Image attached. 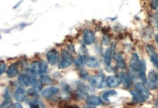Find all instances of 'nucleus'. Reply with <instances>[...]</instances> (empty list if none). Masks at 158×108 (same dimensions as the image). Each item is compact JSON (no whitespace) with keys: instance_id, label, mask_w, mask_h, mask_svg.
<instances>
[{"instance_id":"obj_1","label":"nucleus","mask_w":158,"mask_h":108,"mask_svg":"<svg viewBox=\"0 0 158 108\" xmlns=\"http://www.w3.org/2000/svg\"><path fill=\"white\" fill-rule=\"evenodd\" d=\"M61 54L62 60L58 65V67L60 69H64L70 66L73 61V58L70 54L66 50H62Z\"/></svg>"},{"instance_id":"obj_2","label":"nucleus","mask_w":158,"mask_h":108,"mask_svg":"<svg viewBox=\"0 0 158 108\" xmlns=\"http://www.w3.org/2000/svg\"><path fill=\"white\" fill-rule=\"evenodd\" d=\"M148 87L152 90L158 88V74L155 70H151L148 75Z\"/></svg>"},{"instance_id":"obj_3","label":"nucleus","mask_w":158,"mask_h":108,"mask_svg":"<svg viewBox=\"0 0 158 108\" xmlns=\"http://www.w3.org/2000/svg\"><path fill=\"white\" fill-rule=\"evenodd\" d=\"M46 58L48 63L51 65L57 64L59 60V54L58 51L55 49L49 50L46 54Z\"/></svg>"},{"instance_id":"obj_4","label":"nucleus","mask_w":158,"mask_h":108,"mask_svg":"<svg viewBox=\"0 0 158 108\" xmlns=\"http://www.w3.org/2000/svg\"><path fill=\"white\" fill-rule=\"evenodd\" d=\"M146 50L148 53V55L149 56L152 62L158 69V55L155 49L152 46L148 45L146 46Z\"/></svg>"},{"instance_id":"obj_5","label":"nucleus","mask_w":158,"mask_h":108,"mask_svg":"<svg viewBox=\"0 0 158 108\" xmlns=\"http://www.w3.org/2000/svg\"><path fill=\"white\" fill-rule=\"evenodd\" d=\"M104 80V76L102 75H97L90 79L91 84L97 88H104L105 87Z\"/></svg>"},{"instance_id":"obj_6","label":"nucleus","mask_w":158,"mask_h":108,"mask_svg":"<svg viewBox=\"0 0 158 108\" xmlns=\"http://www.w3.org/2000/svg\"><path fill=\"white\" fill-rule=\"evenodd\" d=\"M135 87L137 91H138L145 99L149 98L150 93L149 91L143 83L137 82L135 84Z\"/></svg>"},{"instance_id":"obj_7","label":"nucleus","mask_w":158,"mask_h":108,"mask_svg":"<svg viewBox=\"0 0 158 108\" xmlns=\"http://www.w3.org/2000/svg\"><path fill=\"white\" fill-rule=\"evenodd\" d=\"M141 63L139 56L137 53H134L130 61V66L135 72H138L140 70Z\"/></svg>"},{"instance_id":"obj_8","label":"nucleus","mask_w":158,"mask_h":108,"mask_svg":"<svg viewBox=\"0 0 158 108\" xmlns=\"http://www.w3.org/2000/svg\"><path fill=\"white\" fill-rule=\"evenodd\" d=\"M121 77L118 76H111L107 78L106 84L110 88H115L120 84Z\"/></svg>"},{"instance_id":"obj_9","label":"nucleus","mask_w":158,"mask_h":108,"mask_svg":"<svg viewBox=\"0 0 158 108\" xmlns=\"http://www.w3.org/2000/svg\"><path fill=\"white\" fill-rule=\"evenodd\" d=\"M32 80L33 79L30 75L25 73L20 74L18 77V81L19 82V83L22 86H29L30 85H31Z\"/></svg>"},{"instance_id":"obj_10","label":"nucleus","mask_w":158,"mask_h":108,"mask_svg":"<svg viewBox=\"0 0 158 108\" xmlns=\"http://www.w3.org/2000/svg\"><path fill=\"white\" fill-rule=\"evenodd\" d=\"M83 39L85 43L88 45L92 44L95 40V37L93 33L90 30H85L83 33Z\"/></svg>"},{"instance_id":"obj_11","label":"nucleus","mask_w":158,"mask_h":108,"mask_svg":"<svg viewBox=\"0 0 158 108\" xmlns=\"http://www.w3.org/2000/svg\"><path fill=\"white\" fill-rule=\"evenodd\" d=\"M59 91V89L56 87H49L41 91V95L44 98H50L53 95L57 94Z\"/></svg>"},{"instance_id":"obj_12","label":"nucleus","mask_w":158,"mask_h":108,"mask_svg":"<svg viewBox=\"0 0 158 108\" xmlns=\"http://www.w3.org/2000/svg\"><path fill=\"white\" fill-rule=\"evenodd\" d=\"M14 97L18 102H23L26 98V91L22 88H18L14 93Z\"/></svg>"},{"instance_id":"obj_13","label":"nucleus","mask_w":158,"mask_h":108,"mask_svg":"<svg viewBox=\"0 0 158 108\" xmlns=\"http://www.w3.org/2000/svg\"><path fill=\"white\" fill-rule=\"evenodd\" d=\"M84 63L88 66L91 68H97L99 66V63L97 59L94 58H86L83 56Z\"/></svg>"},{"instance_id":"obj_14","label":"nucleus","mask_w":158,"mask_h":108,"mask_svg":"<svg viewBox=\"0 0 158 108\" xmlns=\"http://www.w3.org/2000/svg\"><path fill=\"white\" fill-rule=\"evenodd\" d=\"M7 75L9 78H13L18 75V69L17 63L11 65L7 71Z\"/></svg>"},{"instance_id":"obj_15","label":"nucleus","mask_w":158,"mask_h":108,"mask_svg":"<svg viewBox=\"0 0 158 108\" xmlns=\"http://www.w3.org/2000/svg\"><path fill=\"white\" fill-rule=\"evenodd\" d=\"M146 71V63L144 61H142L141 63L140 67V70H139V76H140V78L141 81L144 83H147Z\"/></svg>"},{"instance_id":"obj_16","label":"nucleus","mask_w":158,"mask_h":108,"mask_svg":"<svg viewBox=\"0 0 158 108\" xmlns=\"http://www.w3.org/2000/svg\"><path fill=\"white\" fill-rule=\"evenodd\" d=\"M87 103L90 105H95V106L101 105L103 104L102 100L95 96H89L87 99Z\"/></svg>"},{"instance_id":"obj_17","label":"nucleus","mask_w":158,"mask_h":108,"mask_svg":"<svg viewBox=\"0 0 158 108\" xmlns=\"http://www.w3.org/2000/svg\"><path fill=\"white\" fill-rule=\"evenodd\" d=\"M130 93L132 96V99L137 103H142L144 101L145 99L141 95L138 91H130Z\"/></svg>"},{"instance_id":"obj_18","label":"nucleus","mask_w":158,"mask_h":108,"mask_svg":"<svg viewBox=\"0 0 158 108\" xmlns=\"http://www.w3.org/2000/svg\"><path fill=\"white\" fill-rule=\"evenodd\" d=\"M117 92L114 91V90H111V91H108L104 92L102 95V98L104 100H105L106 102H109V98L111 96H116L117 95Z\"/></svg>"},{"instance_id":"obj_19","label":"nucleus","mask_w":158,"mask_h":108,"mask_svg":"<svg viewBox=\"0 0 158 108\" xmlns=\"http://www.w3.org/2000/svg\"><path fill=\"white\" fill-rule=\"evenodd\" d=\"M33 89H34L37 91H40L42 89V82L41 80L33 79L32 82V84Z\"/></svg>"},{"instance_id":"obj_20","label":"nucleus","mask_w":158,"mask_h":108,"mask_svg":"<svg viewBox=\"0 0 158 108\" xmlns=\"http://www.w3.org/2000/svg\"><path fill=\"white\" fill-rule=\"evenodd\" d=\"M111 54H112V49L111 48H108L106 50L105 53V63L106 65L109 66L111 63Z\"/></svg>"},{"instance_id":"obj_21","label":"nucleus","mask_w":158,"mask_h":108,"mask_svg":"<svg viewBox=\"0 0 158 108\" xmlns=\"http://www.w3.org/2000/svg\"><path fill=\"white\" fill-rule=\"evenodd\" d=\"M39 64H40V63L37 61H35L32 63L31 67H30V70H31V72H32V75L36 76V75H38V73H39Z\"/></svg>"},{"instance_id":"obj_22","label":"nucleus","mask_w":158,"mask_h":108,"mask_svg":"<svg viewBox=\"0 0 158 108\" xmlns=\"http://www.w3.org/2000/svg\"><path fill=\"white\" fill-rule=\"evenodd\" d=\"M48 64L46 61H42L39 64V74L40 75H43L46 73L48 70Z\"/></svg>"},{"instance_id":"obj_23","label":"nucleus","mask_w":158,"mask_h":108,"mask_svg":"<svg viewBox=\"0 0 158 108\" xmlns=\"http://www.w3.org/2000/svg\"><path fill=\"white\" fill-rule=\"evenodd\" d=\"M115 58L117 60L119 66L123 68V69H124L125 67V63L123 60L120 54H118V53L115 54Z\"/></svg>"},{"instance_id":"obj_24","label":"nucleus","mask_w":158,"mask_h":108,"mask_svg":"<svg viewBox=\"0 0 158 108\" xmlns=\"http://www.w3.org/2000/svg\"><path fill=\"white\" fill-rule=\"evenodd\" d=\"M121 79H123V82H124V85L126 86H128L132 83L131 78L129 77V76L125 74V73H122L121 76Z\"/></svg>"},{"instance_id":"obj_25","label":"nucleus","mask_w":158,"mask_h":108,"mask_svg":"<svg viewBox=\"0 0 158 108\" xmlns=\"http://www.w3.org/2000/svg\"><path fill=\"white\" fill-rule=\"evenodd\" d=\"M13 105V102L11 99H7L4 102L0 105V108H10Z\"/></svg>"},{"instance_id":"obj_26","label":"nucleus","mask_w":158,"mask_h":108,"mask_svg":"<svg viewBox=\"0 0 158 108\" xmlns=\"http://www.w3.org/2000/svg\"><path fill=\"white\" fill-rule=\"evenodd\" d=\"M75 64L76 66H80L83 65V63H84V61H83V56H79L78 58L75 59Z\"/></svg>"},{"instance_id":"obj_27","label":"nucleus","mask_w":158,"mask_h":108,"mask_svg":"<svg viewBox=\"0 0 158 108\" xmlns=\"http://www.w3.org/2000/svg\"><path fill=\"white\" fill-rule=\"evenodd\" d=\"M41 81L42 83H48V84H51L52 80L50 79V77L48 76H42L41 77Z\"/></svg>"},{"instance_id":"obj_28","label":"nucleus","mask_w":158,"mask_h":108,"mask_svg":"<svg viewBox=\"0 0 158 108\" xmlns=\"http://www.w3.org/2000/svg\"><path fill=\"white\" fill-rule=\"evenodd\" d=\"M27 93L30 95L31 96H36L38 95V91L35 90L34 89H30L27 91Z\"/></svg>"},{"instance_id":"obj_29","label":"nucleus","mask_w":158,"mask_h":108,"mask_svg":"<svg viewBox=\"0 0 158 108\" xmlns=\"http://www.w3.org/2000/svg\"><path fill=\"white\" fill-rule=\"evenodd\" d=\"M80 76L83 79H87L88 78H89L88 73L87 72H86L85 70H81V71L80 72Z\"/></svg>"},{"instance_id":"obj_30","label":"nucleus","mask_w":158,"mask_h":108,"mask_svg":"<svg viewBox=\"0 0 158 108\" xmlns=\"http://www.w3.org/2000/svg\"><path fill=\"white\" fill-rule=\"evenodd\" d=\"M6 69V65L5 63H0V76L5 72Z\"/></svg>"},{"instance_id":"obj_31","label":"nucleus","mask_w":158,"mask_h":108,"mask_svg":"<svg viewBox=\"0 0 158 108\" xmlns=\"http://www.w3.org/2000/svg\"><path fill=\"white\" fill-rule=\"evenodd\" d=\"M157 6H158L157 1H156L155 0H153V1H152L151 4H150V6H151L152 9H156V7H157Z\"/></svg>"},{"instance_id":"obj_32","label":"nucleus","mask_w":158,"mask_h":108,"mask_svg":"<svg viewBox=\"0 0 158 108\" xmlns=\"http://www.w3.org/2000/svg\"><path fill=\"white\" fill-rule=\"evenodd\" d=\"M12 107L13 108H23V106H22V105L20 104V103H14V104H13V105H12Z\"/></svg>"},{"instance_id":"obj_33","label":"nucleus","mask_w":158,"mask_h":108,"mask_svg":"<svg viewBox=\"0 0 158 108\" xmlns=\"http://www.w3.org/2000/svg\"><path fill=\"white\" fill-rule=\"evenodd\" d=\"M156 106L158 107V98H157V100H156Z\"/></svg>"},{"instance_id":"obj_34","label":"nucleus","mask_w":158,"mask_h":108,"mask_svg":"<svg viewBox=\"0 0 158 108\" xmlns=\"http://www.w3.org/2000/svg\"><path fill=\"white\" fill-rule=\"evenodd\" d=\"M156 42H157L158 44V35H157L156 36Z\"/></svg>"},{"instance_id":"obj_35","label":"nucleus","mask_w":158,"mask_h":108,"mask_svg":"<svg viewBox=\"0 0 158 108\" xmlns=\"http://www.w3.org/2000/svg\"><path fill=\"white\" fill-rule=\"evenodd\" d=\"M157 4H158V0L157 1Z\"/></svg>"},{"instance_id":"obj_36","label":"nucleus","mask_w":158,"mask_h":108,"mask_svg":"<svg viewBox=\"0 0 158 108\" xmlns=\"http://www.w3.org/2000/svg\"></svg>"}]
</instances>
